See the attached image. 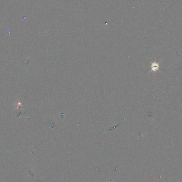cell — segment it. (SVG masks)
I'll list each match as a JSON object with an SVG mask.
<instances>
[{
    "label": "cell",
    "mask_w": 182,
    "mask_h": 182,
    "mask_svg": "<svg viewBox=\"0 0 182 182\" xmlns=\"http://www.w3.org/2000/svg\"><path fill=\"white\" fill-rule=\"evenodd\" d=\"M160 63L157 62H153L151 64V72H157L159 70Z\"/></svg>",
    "instance_id": "obj_1"
}]
</instances>
